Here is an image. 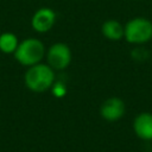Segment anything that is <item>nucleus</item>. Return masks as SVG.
<instances>
[{
    "label": "nucleus",
    "mask_w": 152,
    "mask_h": 152,
    "mask_svg": "<svg viewBox=\"0 0 152 152\" xmlns=\"http://www.w3.org/2000/svg\"><path fill=\"white\" fill-rule=\"evenodd\" d=\"M55 70L44 63L28 66L24 76L25 86L33 93H44L55 83Z\"/></svg>",
    "instance_id": "1"
},
{
    "label": "nucleus",
    "mask_w": 152,
    "mask_h": 152,
    "mask_svg": "<svg viewBox=\"0 0 152 152\" xmlns=\"http://www.w3.org/2000/svg\"><path fill=\"white\" fill-rule=\"evenodd\" d=\"M45 55V46L42 40L37 38H26L19 42V45L14 52L15 59L25 66H32L40 63Z\"/></svg>",
    "instance_id": "2"
},
{
    "label": "nucleus",
    "mask_w": 152,
    "mask_h": 152,
    "mask_svg": "<svg viewBox=\"0 0 152 152\" xmlns=\"http://www.w3.org/2000/svg\"><path fill=\"white\" fill-rule=\"evenodd\" d=\"M124 37L128 43L144 44L152 38V23L146 18H134L124 27Z\"/></svg>",
    "instance_id": "3"
},
{
    "label": "nucleus",
    "mask_w": 152,
    "mask_h": 152,
    "mask_svg": "<svg viewBox=\"0 0 152 152\" xmlns=\"http://www.w3.org/2000/svg\"><path fill=\"white\" fill-rule=\"evenodd\" d=\"M46 61L53 70H64L71 62V50L64 43H55L48 50Z\"/></svg>",
    "instance_id": "4"
},
{
    "label": "nucleus",
    "mask_w": 152,
    "mask_h": 152,
    "mask_svg": "<svg viewBox=\"0 0 152 152\" xmlns=\"http://www.w3.org/2000/svg\"><path fill=\"white\" fill-rule=\"evenodd\" d=\"M56 23V13L53 10L43 7L34 12L31 19V25L33 30L38 33H45L52 28Z\"/></svg>",
    "instance_id": "5"
},
{
    "label": "nucleus",
    "mask_w": 152,
    "mask_h": 152,
    "mask_svg": "<svg viewBox=\"0 0 152 152\" xmlns=\"http://www.w3.org/2000/svg\"><path fill=\"white\" fill-rule=\"evenodd\" d=\"M100 114L106 121H118L125 114V103L120 97H109L102 103Z\"/></svg>",
    "instance_id": "6"
},
{
    "label": "nucleus",
    "mask_w": 152,
    "mask_h": 152,
    "mask_svg": "<svg viewBox=\"0 0 152 152\" xmlns=\"http://www.w3.org/2000/svg\"><path fill=\"white\" fill-rule=\"evenodd\" d=\"M133 128L135 134L142 140H152V114L141 113L133 122Z\"/></svg>",
    "instance_id": "7"
},
{
    "label": "nucleus",
    "mask_w": 152,
    "mask_h": 152,
    "mask_svg": "<svg viewBox=\"0 0 152 152\" xmlns=\"http://www.w3.org/2000/svg\"><path fill=\"white\" fill-rule=\"evenodd\" d=\"M102 34L110 40H119L124 37V26L114 19L106 20L101 26Z\"/></svg>",
    "instance_id": "8"
},
{
    "label": "nucleus",
    "mask_w": 152,
    "mask_h": 152,
    "mask_svg": "<svg viewBox=\"0 0 152 152\" xmlns=\"http://www.w3.org/2000/svg\"><path fill=\"white\" fill-rule=\"evenodd\" d=\"M19 45L18 37L12 32H4L0 34V51L8 55L14 53Z\"/></svg>",
    "instance_id": "9"
},
{
    "label": "nucleus",
    "mask_w": 152,
    "mask_h": 152,
    "mask_svg": "<svg viewBox=\"0 0 152 152\" xmlns=\"http://www.w3.org/2000/svg\"><path fill=\"white\" fill-rule=\"evenodd\" d=\"M52 93H53V95L57 96V97H61V96L65 95V93H66V87H65V84L62 83V82H55V83L52 84Z\"/></svg>",
    "instance_id": "10"
},
{
    "label": "nucleus",
    "mask_w": 152,
    "mask_h": 152,
    "mask_svg": "<svg viewBox=\"0 0 152 152\" xmlns=\"http://www.w3.org/2000/svg\"><path fill=\"white\" fill-rule=\"evenodd\" d=\"M133 57L135 58V59H138V61H144L145 59V57H147L148 56V51L147 50H145V49H141V48H139V49H135V50H133Z\"/></svg>",
    "instance_id": "11"
}]
</instances>
